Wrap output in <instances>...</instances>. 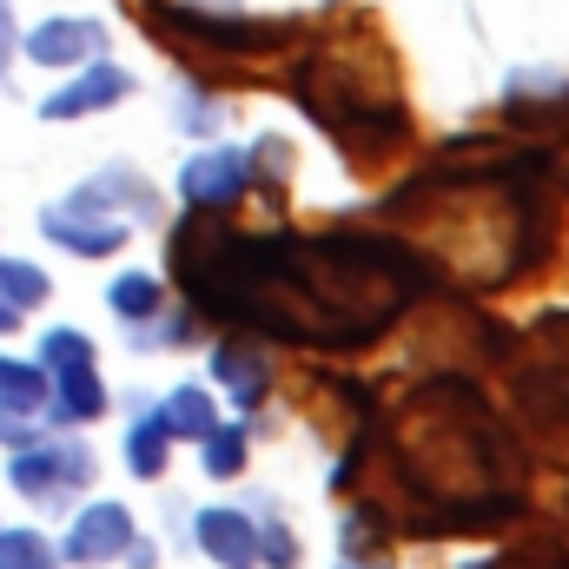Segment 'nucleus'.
Masks as SVG:
<instances>
[{
    "mask_svg": "<svg viewBox=\"0 0 569 569\" xmlns=\"http://www.w3.org/2000/svg\"><path fill=\"white\" fill-rule=\"evenodd\" d=\"M7 470L33 503H67L73 490L93 483V450L87 443H27V450H13Z\"/></svg>",
    "mask_w": 569,
    "mask_h": 569,
    "instance_id": "1",
    "label": "nucleus"
},
{
    "mask_svg": "<svg viewBox=\"0 0 569 569\" xmlns=\"http://www.w3.org/2000/svg\"><path fill=\"white\" fill-rule=\"evenodd\" d=\"M152 13L166 20V27H179V33H192V40H212V47H232V53H266V47H279L284 20H272V27H252V20H219V13H199V7H159L152 0Z\"/></svg>",
    "mask_w": 569,
    "mask_h": 569,
    "instance_id": "2",
    "label": "nucleus"
},
{
    "mask_svg": "<svg viewBox=\"0 0 569 569\" xmlns=\"http://www.w3.org/2000/svg\"><path fill=\"white\" fill-rule=\"evenodd\" d=\"M246 152H206V159H192L186 172H179V192L192 199V212H219V206H232L239 192H246Z\"/></svg>",
    "mask_w": 569,
    "mask_h": 569,
    "instance_id": "3",
    "label": "nucleus"
},
{
    "mask_svg": "<svg viewBox=\"0 0 569 569\" xmlns=\"http://www.w3.org/2000/svg\"><path fill=\"white\" fill-rule=\"evenodd\" d=\"M133 543V517L120 510V503H93V510H80V523L67 530V563H107V557H120Z\"/></svg>",
    "mask_w": 569,
    "mask_h": 569,
    "instance_id": "4",
    "label": "nucleus"
},
{
    "mask_svg": "<svg viewBox=\"0 0 569 569\" xmlns=\"http://www.w3.org/2000/svg\"><path fill=\"white\" fill-rule=\"evenodd\" d=\"M199 543H206L212 563H226V569L259 563V530H252L239 510H206V517H199Z\"/></svg>",
    "mask_w": 569,
    "mask_h": 569,
    "instance_id": "5",
    "label": "nucleus"
},
{
    "mask_svg": "<svg viewBox=\"0 0 569 569\" xmlns=\"http://www.w3.org/2000/svg\"><path fill=\"white\" fill-rule=\"evenodd\" d=\"M120 93H133V80L120 73V67H93L87 80H73V87H60L40 113L47 120H73V113H93V107H113Z\"/></svg>",
    "mask_w": 569,
    "mask_h": 569,
    "instance_id": "6",
    "label": "nucleus"
},
{
    "mask_svg": "<svg viewBox=\"0 0 569 569\" xmlns=\"http://www.w3.org/2000/svg\"><path fill=\"white\" fill-rule=\"evenodd\" d=\"M47 239H53V246H67V252H80V259H107V252H120V246H127V226H120V219L80 226V212L53 206V212H47Z\"/></svg>",
    "mask_w": 569,
    "mask_h": 569,
    "instance_id": "7",
    "label": "nucleus"
},
{
    "mask_svg": "<svg viewBox=\"0 0 569 569\" xmlns=\"http://www.w3.org/2000/svg\"><path fill=\"white\" fill-rule=\"evenodd\" d=\"M100 47H107L100 20H53V27H40V33L27 40V53H33V60H47V67H67V60L100 53Z\"/></svg>",
    "mask_w": 569,
    "mask_h": 569,
    "instance_id": "8",
    "label": "nucleus"
},
{
    "mask_svg": "<svg viewBox=\"0 0 569 569\" xmlns=\"http://www.w3.org/2000/svg\"><path fill=\"white\" fill-rule=\"evenodd\" d=\"M100 411H107V398H100L93 365H67V371L53 378V418H60V425H87V418H100Z\"/></svg>",
    "mask_w": 569,
    "mask_h": 569,
    "instance_id": "9",
    "label": "nucleus"
},
{
    "mask_svg": "<svg viewBox=\"0 0 569 569\" xmlns=\"http://www.w3.org/2000/svg\"><path fill=\"white\" fill-rule=\"evenodd\" d=\"M219 378L232 385V398H239V405H259V398L272 391V371H266L246 345H226V351H219Z\"/></svg>",
    "mask_w": 569,
    "mask_h": 569,
    "instance_id": "10",
    "label": "nucleus"
},
{
    "mask_svg": "<svg viewBox=\"0 0 569 569\" xmlns=\"http://www.w3.org/2000/svg\"><path fill=\"white\" fill-rule=\"evenodd\" d=\"M40 405H47V371L0 358V411H27V418H33Z\"/></svg>",
    "mask_w": 569,
    "mask_h": 569,
    "instance_id": "11",
    "label": "nucleus"
},
{
    "mask_svg": "<svg viewBox=\"0 0 569 569\" xmlns=\"http://www.w3.org/2000/svg\"><path fill=\"white\" fill-rule=\"evenodd\" d=\"M159 418H166V430H172V437H206V430H212V398H206L199 385H186V391H179Z\"/></svg>",
    "mask_w": 569,
    "mask_h": 569,
    "instance_id": "12",
    "label": "nucleus"
},
{
    "mask_svg": "<svg viewBox=\"0 0 569 569\" xmlns=\"http://www.w3.org/2000/svg\"><path fill=\"white\" fill-rule=\"evenodd\" d=\"M0 291H7V305H20V311H33V305H47V272L40 266H20V259H0Z\"/></svg>",
    "mask_w": 569,
    "mask_h": 569,
    "instance_id": "13",
    "label": "nucleus"
},
{
    "mask_svg": "<svg viewBox=\"0 0 569 569\" xmlns=\"http://www.w3.org/2000/svg\"><path fill=\"white\" fill-rule=\"evenodd\" d=\"M206 470H212V477H239V470H246V430L232 425V430H206Z\"/></svg>",
    "mask_w": 569,
    "mask_h": 569,
    "instance_id": "14",
    "label": "nucleus"
},
{
    "mask_svg": "<svg viewBox=\"0 0 569 569\" xmlns=\"http://www.w3.org/2000/svg\"><path fill=\"white\" fill-rule=\"evenodd\" d=\"M166 418H140V430H133V450H127V463L140 470V477H159V463H166Z\"/></svg>",
    "mask_w": 569,
    "mask_h": 569,
    "instance_id": "15",
    "label": "nucleus"
},
{
    "mask_svg": "<svg viewBox=\"0 0 569 569\" xmlns=\"http://www.w3.org/2000/svg\"><path fill=\"white\" fill-rule=\"evenodd\" d=\"M0 569H53V550L33 530H0Z\"/></svg>",
    "mask_w": 569,
    "mask_h": 569,
    "instance_id": "16",
    "label": "nucleus"
},
{
    "mask_svg": "<svg viewBox=\"0 0 569 569\" xmlns=\"http://www.w3.org/2000/svg\"><path fill=\"white\" fill-rule=\"evenodd\" d=\"M113 311L120 318H146V311H159V284L146 279V272H127V279H113Z\"/></svg>",
    "mask_w": 569,
    "mask_h": 569,
    "instance_id": "17",
    "label": "nucleus"
},
{
    "mask_svg": "<svg viewBox=\"0 0 569 569\" xmlns=\"http://www.w3.org/2000/svg\"><path fill=\"white\" fill-rule=\"evenodd\" d=\"M47 371H67V365H93V345H87V331H47Z\"/></svg>",
    "mask_w": 569,
    "mask_h": 569,
    "instance_id": "18",
    "label": "nucleus"
},
{
    "mask_svg": "<svg viewBox=\"0 0 569 569\" xmlns=\"http://www.w3.org/2000/svg\"><path fill=\"white\" fill-rule=\"evenodd\" d=\"M259 557H266V563H272V569H291V563H298V537H291V530H279V523H272V530L259 537Z\"/></svg>",
    "mask_w": 569,
    "mask_h": 569,
    "instance_id": "19",
    "label": "nucleus"
},
{
    "mask_svg": "<svg viewBox=\"0 0 569 569\" xmlns=\"http://www.w3.org/2000/svg\"><path fill=\"white\" fill-rule=\"evenodd\" d=\"M13 47H20V27H13V13H7V0H0V80H7V60H13Z\"/></svg>",
    "mask_w": 569,
    "mask_h": 569,
    "instance_id": "20",
    "label": "nucleus"
},
{
    "mask_svg": "<svg viewBox=\"0 0 569 569\" xmlns=\"http://www.w3.org/2000/svg\"><path fill=\"white\" fill-rule=\"evenodd\" d=\"M20 325V305H0V331H13Z\"/></svg>",
    "mask_w": 569,
    "mask_h": 569,
    "instance_id": "21",
    "label": "nucleus"
}]
</instances>
